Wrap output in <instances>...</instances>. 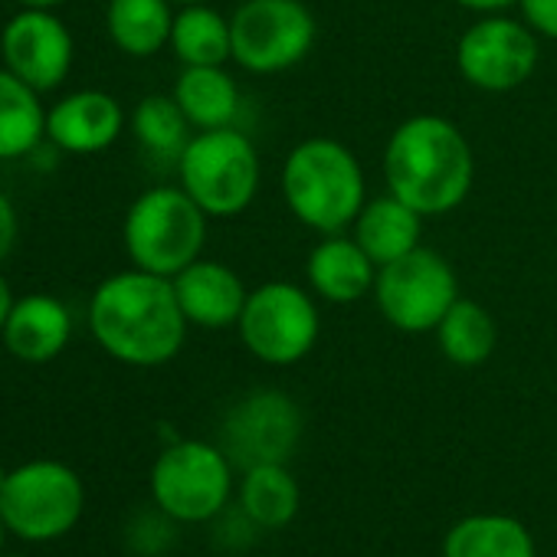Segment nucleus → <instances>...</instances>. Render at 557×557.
I'll return each mask as SVG.
<instances>
[{"instance_id": "0eeeda50", "label": "nucleus", "mask_w": 557, "mask_h": 557, "mask_svg": "<svg viewBox=\"0 0 557 557\" xmlns=\"http://www.w3.org/2000/svg\"><path fill=\"white\" fill-rule=\"evenodd\" d=\"M233 462L203 440L171 443L151 466V498L171 521H213L233 492Z\"/></svg>"}, {"instance_id": "f3484780", "label": "nucleus", "mask_w": 557, "mask_h": 557, "mask_svg": "<svg viewBox=\"0 0 557 557\" xmlns=\"http://www.w3.org/2000/svg\"><path fill=\"white\" fill-rule=\"evenodd\" d=\"M73 338V315L70 309L47 293H30L14 299V309L0 329L8 355L24 364H47L66 351Z\"/></svg>"}, {"instance_id": "7c9ffc66", "label": "nucleus", "mask_w": 557, "mask_h": 557, "mask_svg": "<svg viewBox=\"0 0 557 557\" xmlns=\"http://www.w3.org/2000/svg\"><path fill=\"white\" fill-rule=\"evenodd\" d=\"M21 8H37V11H57V8H63L66 0H17Z\"/></svg>"}, {"instance_id": "ddd939ff", "label": "nucleus", "mask_w": 557, "mask_h": 557, "mask_svg": "<svg viewBox=\"0 0 557 557\" xmlns=\"http://www.w3.org/2000/svg\"><path fill=\"white\" fill-rule=\"evenodd\" d=\"M73 60V34L57 11L21 8L0 30V66H8L44 96L70 79Z\"/></svg>"}, {"instance_id": "20e7f679", "label": "nucleus", "mask_w": 557, "mask_h": 557, "mask_svg": "<svg viewBox=\"0 0 557 557\" xmlns=\"http://www.w3.org/2000/svg\"><path fill=\"white\" fill-rule=\"evenodd\" d=\"M207 213L177 187H148L138 194L122 223V243L135 269L174 278L207 243Z\"/></svg>"}, {"instance_id": "f8f14e48", "label": "nucleus", "mask_w": 557, "mask_h": 557, "mask_svg": "<svg viewBox=\"0 0 557 557\" xmlns=\"http://www.w3.org/2000/svg\"><path fill=\"white\" fill-rule=\"evenodd\" d=\"M302 410L283 391H252L236 400L220 430V449L236 469L289 462L302 440Z\"/></svg>"}, {"instance_id": "423d86ee", "label": "nucleus", "mask_w": 557, "mask_h": 557, "mask_svg": "<svg viewBox=\"0 0 557 557\" xmlns=\"http://www.w3.org/2000/svg\"><path fill=\"white\" fill-rule=\"evenodd\" d=\"M243 348L269 364V368H289L312 355L322 335V312L312 289L296 283H262L249 289L243 315L236 322Z\"/></svg>"}, {"instance_id": "1a4fd4ad", "label": "nucleus", "mask_w": 557, "mask_h": 557, "mask_svg": "<svg viewBox=\"0 0 557 557\" xmlns=\"http://www.w3.org/2000/svg\"><path fill=\"white\" fill-rule=\"evenodd\" d=\"M374 302L384 322L404 335L436 332L443 315L459 299V278L446 256L430 246H417L413 252L377 269Z\"/></svg>"}, {"instance_id": "f03ea898", "label": "nucleus", "mask_w": 557, "mask_h": 557, "mask_svg": "<svg viewBox=\"0 0 557 557\" xmlns=\"http://www.w3.org/2000/svg\"><path fill=\"white\" fill-rule=\"evenodd\" d=\"M384 181L394 197L423 216H443L466 203L475 181V154L456 122L413 115L384 145Z\"/></svg>"}, {"instance_id": "4468645a", "label": "nucleus", "mask_w": 557, "mask_h": 557, "mask_svg": "<svg viewBox=\"0 0 557 557\" xmlns=\"http://www.w3.org/2000/svg\"><path fill=\"white\" fill-rule=\"evenodd\" d=\"M125 128V109L102 89H76L47 109V141L63 154H102Z\"/></svg>"}, {"instance_id": "39448f33", "label": "nucleus", "mask_w": 557, "mask_h": 557, "mask_svg": "<svg viewBox=\"0 0 557 557\" xmlns=\"http://www.w3.org/2000/svg\"><path fill=\"white\" fill-rule=\"evenodd\" d=\"M259 151L236 125L194 132L177 158V181L210 220L239 216L259 194Z\"/></svg>"}, {"instance_id": "a211bd4d", "label": "nucleus", "mask_w": 557, "mask_h": 557, "mask_svg": "<svg viewBox=\"0 0 557 557\" xmlns=\"http://www.w3.org/2000/svg\"><path fill=\"white\" fill-rule=\"evenodd\" d=\"M423 220H426L423 213H417L410 203H404L387 190L384 197L364 203V210L351 223V236L364 246V252L381 269L423 246Z\"/></svg>"}, {"instance_id": "aec40b11", "label": "nucleus", "mask_w": 557, "mask_h": 557, "mask_svg": "<svg viewBox=\"0 0 557 557\" xmlns=\"http://www.w3.org/2000/svg\"><path fill=\"white\" fill-rule=\"evenodd\" d=\"M47 141L44 92L0 66V161H21Z\"/></svg>"}, {"instance_id": "cd10ccee", "label": "nucleus", "mask_w": 557, "mask_h": 557, "mask_svg": "<svg viewBox=\"0 0 557 557\" xmlns=\"http://www.w3.org/2000/svg\"><path fill=\"white\" fill-rule=\"evenodd\" d=\"M17 233H21V220H17V207L14 200L0 190V262H4L14 246H17Z\"/></svg>"}, {"instance_id": "393cba45", "label": "nucleus", "mask_w": 557, "mask_h": 557, "mask_svg": "<svg viewBox=\"0 0 557 557\" xmlns=\"http://www.w3.org/2000/svg\"><path fill=\"white\" fill-rule=\"evenodd\" d=\"M436 345L449 364L479 368L495 355L498 325L485 306H479L472 299H456V306L436 325Z\"/></svg>"}, {"instance_id": "c756f323", "label": "nucleus", "mask_w": 557, "mask_h": 557, "mask_svg": "<svg viewBox=\"0 0 557 557\" xmlns=\"http://www.w3.org/2000/svg\"><path fill=\"white\" fill-rule=\"evenodd\" d=\"M14 289H11V283L4 278V272H0V329H4V322H8V315H11V309H14Z\"/></svg>"}, {"instance_id": "7ed1b4c3", "label": "nucleus", "mask_w": 557, "mask_h": 557, "mask_svg": "<svg viewBox=\"0 0 557 557\" xmlns=\"http://www.w3.org/2000/svg\"><path fill=\"white\" fill-rule=\"evenodd\" d=\"M293 216L322 233H345L368 203V181L358 154L338 138L315 135L299 141L278 174Z\"/></svg>"}, {"instance_id": "f257e3e1", "label": "nucleus", "mask_w": 557, "mask_h": 557, "mask_svg": "<svg viewBox=\"0 0 557 557\" xmlns=\"http://www.w3.org/2000/svg\"><path fill=\"white\" fill-rule=\"evenodd\" d=\"M190 322L181 312L174 283L145 269H122L96 286L89 332L96 345L128 368H161L187 342Z\"/></svg>"}, {"instance_id": "6e6552de", "label": "nucleus", "mask_w": 557, "mask_h": 557, "mask_svg": "<svg viewBox=\"0 0 557 557\" xmlns=\"http://www.w3.org/2000/svg\"><path fill=\"white\" fill-rule=\"evenodd\" d=\"M83 479L57 459H34L8 472L0 488V518L24 541H53L83 518Z\"/></svg>"}, {"instance_id": "9d476101", "label": "nucleus", "mask_w": 557, "mask_h": 557, "mask_svg": "<svg viewBox=\"0 0 557 557\" xmlns=\"http://www.w3.org/2000/svg\"><path fill=\"white\" fill-rule=\"evenodd\" d=\"M233 63L256 76L299 66L315 40L319 21L306 0H243L230 17Z\"/></svg>"}, {"instance_id": "5701e85b", "label": "nucleus", "mask_w": 557, "mask_h": 557, "mask_svg": "<svg viewBox=\"0 0 557 557\" xmlns=\"http://www.w3.org/2000/svg\"><path fill=\"white\" fill-rule=\"evenodd\" d=\"M168 47L181 66H226L233 60L230 17L210 4H187L174 14Z\"/></svg>"}, {"instance_id": "bb28decb", "label": "nucleus", "mask_w": 557, "mask_h": 557, "mask_svg": "<svg viewBox=\"0 0 557 557\" xmlns=\"http://www.w3.org/2000/svg\"><path fill=\"white\" fill-rule=\"evenodd\" d=\"M521 21L544 40L557 44V0H518Z\"/></svg>"}, {"instance_id": "2eb2a0df", "label": "nucleus", "mask_w": 557, "mask_h": 557, "mask_svg": "<svg viewBox=\"0 0 557 557\" xmlns=\"http://www.w3.org/2000/svg\"><path fill=\"white\" fill-rule=\"evenodd\" d=\"M171 283H174V296L181 302L184 319L207 332L236 329L243 306L249 299L243 275L220 259L200 256L187 269H181Z\"/></svg>"}, {"instance_id": "a878e982", "label": "nucleus", "mask_w": 557, "mask_h": 557, "mask_svg": "<svg viewBox=\"0 0 557 557\" xmlns=\"http://www.w3.org/2000/svg\"><path fill=\"white\" fill-rule=\"evenodd\" d=\"M132 132L151 158L174 161V168L190 141V122L174 96H145L132 112Z\"/></svg>"}, {"instance_id": "412c9836", "label": "nucleus", "mask_w": 557, "mask_h": 557, "mask_svg": "<svg viewBox=\"0 0 557 557\" xmlns=\"http://www.w3.org/2000/svg\"><path fill=\"white\" fill-rule=\"evenodd\" d=\"M174 14L171 0H109L106 30L115 50L132 60H148L171 44Z\"/></svg>"}, {"instance_id": "f704fd0d", "label": "nucleus", "mask_w": 557, "mask_h": 557, "mask_svg": "<svg viewBox=\"0 0 557 557\" xmlns=\"http://www.w3.org/2000/svg\"><path fill=\"white\" fill-rule=\"evenodd\" d=\"M0 557H4V554H0ZM11 557H17V554H11Z\"/></svg>"}, {"instance_id": "2f4dec72", "label": "nucleus", "mask_w": 557, "mask_h": 557, "mask_svg": "<svg viewBox=\"0 0 557 557\" xmlns=\"http://www.w3.org/2000/svg\"><path fill=\"white\" fill-rule=\"evenodd\" d=\"M171 4H181V8H187V4H210V0H171Z\"/></svg>"}, {"instance_id": "dca6fc26", "label": "nucleus", "mask_w": 557, "mask_h": 557, "mask_svg": "<svg viewBox=\"0 0 557 557\" xmlns=\"http://www.w3.org/2000/svg\"><path fill=\"white\" fill-rule=\"evenodd\" d=\"M306 275L315 299L332 306H355L374 293L377 262L364 252V246L355 236L332 233L312 246Z\"/></svg>"}, {"instance_id": "b1692460", "label": "nucleus", "mask_w": 557, "mask_h": 557, "mask_svg": "<svg viewBox=\"0 0 557 557\" xmlns=\"http://www.w3.org/2000/svg\"><path fill=\"white\" fill-rule=\"evenodd\" d=\"M302 505V492L286 462H265L243 472L239 508L256 528H286Z\"/></svg>"}, {"instance_id": "6ab92c4d", "label": "nucleus", "mask_w": 557, "mask_h": 557, "mask_svg": "<svg viewBox=\"0 0 557 557\" xmlns=\"http://www.w3.org/2000/svg\"><path fill=\"white\" fill-rule=\"evenodd\" d=\"M171 96L194 132L230 128L243 102L236 79L223 66H184Z\"/></svg>"}, {"instance_id": "72a5a7b5", "label": "nucleus", "mask_w": 557, "mask_h": 557, "mask_svg": "<svg viewBox=\"0 0 557 557\" xmlns=\"http://www.w3.org/2000/svg\"><path fill=\"white\" fill-rule=\"evenodd\" d=\"M4 479H8V469H0V488H4Z\"/></svg>"}, {"instance_id": "9b49d317", "label": "nucleus", "mask_w": 557, "mask_h": 557, "mask_svg": "<svg viewBox=\"0 0 557 557\" xmlns=\"http://www.w3.org/2000/svg\"><path fill=\"white\" fill-rule=\"evenodd\" d=\"M541 60L537 34L524 24L502 14H482L469 24L456 44L459 76L479 92H515L521 89Z\"/></svg>"}, {"instance_id": "4be33fe9", "label": "nucleus", "mask_w": 557, "mask_h": 557, "mask_svg": "<svg viewBox=\"0 0 557 557\" xmlns=\"http://www.w3.org/2000/svg\"><path fill=\"white\" fill-rule=\"evenodd\" d=\"M443 557H537L531 531L511 515H469L443 537Z\"/></svg>"}, {"instance_id": "473e14b6", "label": "nucleus", "mask_w": 557, "mask_h": 557, "mask_svg": "<svg viewBox=\"0 0 557 557\" xmlns=\"http://www.w3.org/2000/svg\"><path fill=\"white\" fill-rule=\"evenodd\" d=\"M4 534H8V524H4V518H0V550H4Z\"/></svg>"}, {"instance_id": "c85d7f7f", "label": "nucleus", "mask_w": 557, "mask_h": 557, "mask_svg": "<svg viewBox=\"0 0 557 557\" xmlns=\"http://www.w3.org/2000/svg\"><path fill=\"white\" fill-rule=\"evenodd\" d=\"M456 4L466 11H475V14H502V11L515 8L518 0H456Z\"/></svg>"}]
</instances>
